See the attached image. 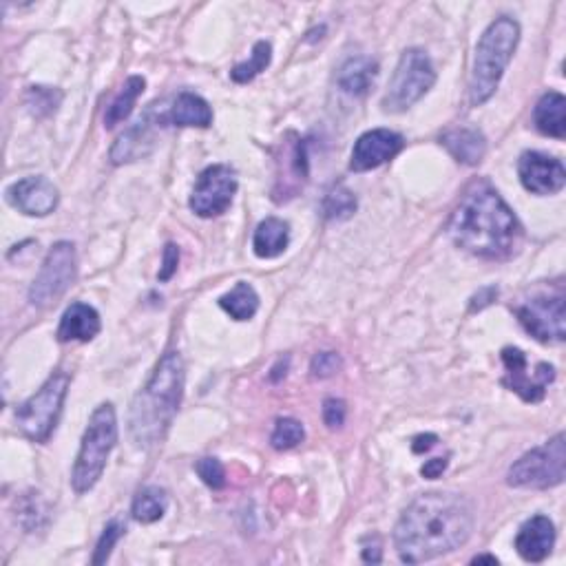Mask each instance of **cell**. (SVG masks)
<instances>
[{
    "mask_svg": "<svg viewBox=\"0 0 566 566\" xmlns=\"http://www.w3.org/2000/svg\"><path fill=\"white\" fill-rule=\"evenodd\" d=\"M115 443H118V418H115L111 403H102L89 418L80 452L76 456V465L71 471V485L76 494H87V491L96 487Z\"/></svg>",
    "mask_w": 566,
    "mask_h": 566,
    "instance_id": "obj_5",
    "label": "cell"
},
{
    "mask_svg": "<svg viewBox=\"0 0 566 566\" xmlns=\"http://www.w3.org/2000/svg\"><path fill=\"white\" fill-rule=\"evenodd\" d=\"M219 306L235 321H248L253 319L259 310V295L250 283L239 281L233 290L226 292V295L219 299Z\"/></svg>",
    "mask_w": 566,
    "mask_h": 566,
    "instance_id": "obj_25",
    "label": "cell"
},
{
    "mask_svg": "<svg viewBox=\"0 0 566 566\" xmlns=\"http://www.w3.org/2000/svg\"><path fill=\"white\" fill-rule=\"evenodd\" d=\"M520 43V25L509 16H500L487 27L476 47L474 71L469 82L471 107H480L494 96L505 69Z\"/></svg>",
    "mask_w": 566,
    "mask_h": 566,
    "instance_id": "obj_4",
    "label": "cell"
},
{
    "mask_svg": "<svg viewBox=\"0 0 566 566\" xmlns=\"http://www.w3.org/2000/svg\"><path fill=\"white\" fill-rule=\"evenodd\" d=\"M518 175L522 186L533 195H555L566 184L564 164L538 151H527L520 155Z\"/></svg>",
    "mask_w": 566,
    "mask_h": 566,
    "instance_id": "obj_14",
    "label": "cell"
},
{
    "mask_svg": "<svg viewBox=\"0 0 566 566\" xmlns=\"http://www.w3.org/2000/svg\"><path fill=\"white\" fill-rule=\"evenodd\" d=\"M376 73H379V62L370 56H356L341 65L337 73V85L348 96L361 98L374 85Z\"/></svg>",
    "mask_w": 566,
    "mask_h": 566,
    "instance_id": "obj_19",
    "label": "cell"
},
{
    "mask_svg": "<svg viewBox=\"0 0 566 566\" xmlns=\"http://www.w3.org/2000/svg\"><path fill=\"white\" fill-rule=\"evenodd\" d=\"M197 474L204 480V485L211 489H222L226 485L224 465L217 458H202L197 463Z\"/></svg>",
    "mask_w": 566,
    "mask_h": 566,
    "instance_id": "obj_32",
    "label": "cell"
},
{
    "mask_svg": "<svg viewBox=\"0 0 566 566\" xmlns=\"http://www.w3.org/2000/svg\"><path fill=\"white\" fill-rule=\"evenodd\" d=\"M403 146H405L403 135H398L390 129H372L368 133H363L361 138L354 142L350 169L354 173L379 169V166L394 160V157L403 151Z\"/></svg>",
    "mask_w": 566,
    "mask_h": 566,
    "instance_id": "obj_13",
    "label": "cell"
},
{
    "mask_svg": "<svg viewBox=\"0 0 566 566\" xmlns=\"http://www.w3.org/2000/svg\"><path fill=\"white\" fill-rule=\"evenodd\" d=\"M341 356L337 352H321L312 359L310 372L314 379H330V376L337 374L341 370Z\"/></svg>",
    "mask_w": 566,
    "mask_h": 566,
    "instance_id": "obj_33",
    "label": "cell"
},
{
    "mask_svg": "<svg viewBox=\"0 0 566 566\" xmlns=\"http://www.w3.org/2000/svg\"><path fill=\"white\" fill-rule=\"evenodd\" d=\"M288 365H290V359H288V356H286V359H279L275 368H272L270 381H272V383H279V381L283 379V376L288 374Z\"/></svg>",
    "mask_w": 566,
    "mask_h": 566,
    "instance_id": "obj_39",
    "label": "cell"
},
{
    "mask_svg": "<svg viewBox=\"0 0 566 566\" xmlns=\"http://www.w3.org/2000/svg\"><path fill=\"white\" fill-rule=\"evenodd\" d=\"M345 416H348V407H345L341 398H326V403H323V423L330 429H337L345 423Z\"/></svg>",
    "mask_w": 566,
    "mask_h": 566,
    "instance_id": "obj_34",
    "label": "cell"
},
{
    "mask_svg": "<svg viewBox=\"0 0 566 566\" xmlns=\"http://www.w3.org/2000/svg\"><path fill=\"white\" fill-rule=\"evenodd\" d=\"M151 146H153V135L149 131V118H144L138 124H133L127 133H122L118 142L113 144L111 162L124 164V162L140 160L142 155L149 153Z\"/></svg>",
    "mask_w": 566,
    "mask_h": 566,
    "instance_id": "obj_23",
    "label": "cell"
},
{
    "mask_svg": "<svg viewBox=\"0 0 566 566\" xmlns=\"http://www.w3.org/2000/svg\"><path fill=\"white\" fill-rule=\"evenodd\" d=\"M166 505H169V498H166V491L160 487H146L142 489L138 496L133 498L131 513L133 518L142 524H151L162 520L166 513Z\"/></svg>",
    "mask_w": 566,
    "mask_h": 566,
    "instance_id": "obj_26",
    "label": "cell"
},
{
    "mask_svg": "<svg viewBox=\"0 0 566 566\" xmlns=\"http://www.w3.org/2000/svg\"><path fill=\"white\" fill-rule=\"evenodd\" d=\"M235 193H237L235 171L226 164H213L197 177L188 206H191V211L197 217L204 219L219 217L228 211L230 204H233Z\"/></svg>",
    "mask_w": 566,
    "mask_h": 566,
    "instance_id": "obj_11",
    "label": "cell"
},
{
    "mask_svg": "<svg viewBox=\"0 0 566 566\" xmlns=\"http://www.w3.org/2000/svg\"><path fill=\"white\" fill-rule=\"evenodd\" d=\"M363 560H365V562H374V564L381 562V549H379V547L365 549V551H363Z\"/></svg>",
    "mask_w": 566,
    "mask_h": 566,
    "instance_id": "obj_40",
    "label": "cell"
},
{
    "mask_svg": "<svg viewBox=\"0 0 566 566\" xmlns=\"http://www.w3.org/2000/svg\"><path fill=\"white\" fill-rule=\"evenodd\" d=\"M436 69L423 49H407L398 60L394 76L387 87L381 107L385 113H403L425 98L434 87Z\"/></svg>",
    "mask_w": 566,
    "mask_h": 566,
    "instance_id": "obj_7",
    "label": "cell"
},
{
    "mask_svg": "<svg viewBox=\"0 0 566 566\" xmlns=\"http://www.w3.org/2000/svg\"><path fill=\"white\" fill-rule=\"evenodd\" d=\"M498 299V288L496 286H487V288H482L478 290L474 297H471V303H469V310L471 312H476V310H482V308H487L491 306Z\"/></svg>",
    "mask_w": 566,
    "mask_h": 566,
    "instance_id": "obj_36",
    "label": "cell"
},
{
    "mask_svg": "<svg viewBox=\"0 0 566 566\" xmlns=\"http://www.w3.org/2000/svg\"><path fill=\"white\" fill-rule=\"evenodd\" d=\"M533 124L542 135H549V138H566V100L562 93H544L536 104V111H533Z\"/></svg>",
    "mask_w": 566,
    "mask_h": 566,
    "instance_id": "obj_20",
    "label": "cell"
},
{
    "mask_svg": "<svg viewBox=\"0 0 566 566\" xmlns=\"http://www.w3.org/2000/svg\"><path fill=\"white\" fill-rule=\"evenodd\" d=\"M184 394V363L177 352H166L144 390L133 398L129 432L133 443L149 449L169 432Z\"/></svg>",
    "mask_w": 566,
    "mask_h": 566,
    "instance_id": "obj_3",
    "label": "cell"
},
{
    "mask_svg": "<svg viewBox=\"0 0 566 566\" xmlns=\"http://www.w3.org/2000/svg\"><path fill=\"white\" fill-rule=\"evenodd\" d=\"M516 317L522 328L540 343H562L566 339V308L562 290L558 295H540L520 303Z\"/></svg>",
    "mask_w": 566,
    "mask_h": 566,
    "instance_id": "obj_12",
    "label": "cell"
},
{
    "mask_svg": "<svg viewBox=\"0 0 566 566\" xmlns=\"http://www.w3.org/2000/svg\"><path fill=\"white\" fill-rule=\"evenodd\" d=\"M447 233L465 253L489 261L518 255L524 237L518 217L489 182H474L467 188L449 217Z\"/></svg>",
    "mask_w": 566,
    "mask_h": 566,
    "instance_id": "obj_2",
    "label": "cell"
},
{
    "mask_svg": "<svg viewBox=\"0 0 566 566\" xmlns=\"http://www.w3.org/2000/svg\"><path fill=\"white\" fill-rule=\"evenodd\" d=\"M144 89H146V80L142 76H131L127 82H124V87L109 104L107 113H104V127L113 129V127H118L120 122L127 120L135 107V102H138V98L144 93Z\"/></svg>",
    "mask_w": 566,
    "mask_h": 566,
    "instance_id": "obj_24",
    "label": "cell"
},
{
    "mask_svg": "<svg viewBox=\"0 0 566 566\" xmlns=\"http://www.w3.org/2000/svg\"><path fill=\"white\" fill-rule=\"evenodd\" d=\"M447 469V458H432V460H427V463L421 467V474L425 478H438L443 471Z\"/></svg>",
    "mask_w": 566,
    "mask_h": 566,
    "instance_id": "obj_37",
    "label": "cell"
},
{
    "mask_svg": "<svg viewBox=\"0 0 566 566\" xmlns=\"http://www.w3.org/2000/svg\"><path fill=\"white\" fill-rule=\"evenodd\" d=\"M78 275L76 246L71 241H58L47 253L43 268L29 288V301L36 308H47L56 303L71 288Z\"/></svg>",
    "mask_w": 566,
    "mask_h": 566,
    "instance_id": "obj_9",
    "label": "cell"
},
{
    "mask_svg": "<svg viewBox=\"0 0 566 566\" xmlns=\"http://www.w3.org/2000/svg\"><path fill=\"white\" fill-rule=\"evenodd\" d=\"M69 374H51L40 390L16 410V427L31 443H47L60 421L69 392Z\"/></svg>",
    "mask_w": 566,
    "mask_h": 566,
    "instance_id": "obj_6",
    "label": "cell"
},
{
    "mask_svg": "<svg viewBox=\"0 0 566 566\" xmlns=\"http://www.w3.org/2000/svg\"><path fill=\"white\" fill-rule=\"evenodd\" d=\"M436 436L434 434H425V436H416L414 438V443H412V452L414 454H423V452H429L436 445Z\"/></svg>",
    "mask_w": 566,
    "mask_h": 566,
    "instance_id": "obj_38",
    "label": "cell"
},
{
    "mask_svg": "<svg viewBox=\"0 0 566 566\" xmlns=\"http://www.w3.org/2000/svg\"><path fill=\"white\" fill-rule=\"evenodd\" d=\"M474 564H482V562H489V564H498V558L496 555H476L474 560H471Z\"/></svg>",
    "mask_w": 566,
    "mask_h": 566,
    "instance_id": "obj_41",
    "label": "cell"
},
{
    "mask_svg": "<svg viewBox=\"0 0 566 566\" xmlns=\"http://www.w3.org/2000/svg\"><path fill=\"white\" fill-rule=\"evenodd\" d=\"M303 438H306V429H303L297 418H279L275 429H272L270 445L275 447L277 452H288V449L301 445Z\"/></svg>",
    "mask_w": 566,
    "mask_h": 566,
    "instance_id": "obj_29",
    "label": "cell"
},
{
    "mask_svg": "<svg viewBox=\"0 0 566 566\" xmlns=\"http://www.w3.org/2000/svg\"><path fill=\"white\" fill-rule=\"evenodd\" d=\"M555 544V527L547 516H533L522 524L516 536V551L524 562H544Z\"/></svg>",
    "mask_w": 566,
    "mask_h": 566,
    "instance_id": "obj_16",
    "label": "cell"
},
{
    "mask_svg": "<svg viewBox=\"0 0 566 566\" xmlns=\"http://www.w3.org/2000/svg\"><path fill=\"white\" fill-rule=\"evenodd\" d=\"M474 511L467 498L452 491H429L403 511L394 529L398 558L407 564L454 553L471 538Z\"/></svg>",
    "mask_w": 566,
    "mask_h": 566,
    "instance_id": "obj_1",
    "label": "cell"
},
{
    "mask_svg": "<svg viewBox=\"0 0 566 566\" xmlns=\"http://www.w3.org/2000/svg\"><path fill=\"white\" fill-rule=\"evenodd\" d=\"M7 202L29 217H47L58 208L60 195L47 177H25L7 188Z\"/></svg>",
    "mask_w": 566,
    "mask_h": 566,
    "instance_id": "obj_15",
    "label": "cell"
},
{
    "mask_svg": "<svg viewBox=\"0 0 566 566\" xmlns=\"http://www.w3.org/2000/svg\"><path fill=\"white\" fill-rule=\"evenodd\" d=\"M270 60H272L270 43H266V40H259V43L253 47L250 60L235 65L233 71H230V78L239 82V85H246V82H250L255 76H259L261 71H266V67L270 65Z\"/></svg>",
    "mask_w": 566,
    "mask_h": 566,
    "instance_id": "obj_28",
    "label": "cell"
},
{
    "mask_svg": "<svg viewBox=\"0 0 566 566\" xmlns=\"http://www.w3.org/2000/svg\"><path fill=\"white\" fill-rule=\"evenodd\" d=\"M440 144L445 146L456 162L465 166L480 164L482 157L487 153L485 135L471 127H458L445 131L443 138H440Z\"/></svg>",
    "mask_w": 566,
    "mask_h": 566,
    "instance_id": "obj_18",
    "label": "cell"
},
{
    "mask_svg": "<svg viewBox=\"0 0 566 566\" xmlns=\"http://www.w3.org/2000/svg\"><path fill=\"white\" fill-rule=\"evenodd\" d=\"M566 445L564 434L553 436L549 443L531 449L511 465L507 482L518 489H551L564 482Z\"/></svg>",
    "mask_w": 566,
    "mask_h": 566,
    "instance_id": "obj_8",
    "label": "cell"
},
{
    "mask_svg": "<svg viewBox=\"0 0 566 566\" xmlns=\"http://www.w3.org/2000/svg\"><path fill=\"white\" fill-rule=\"evenodd\" d=\"M102 323H100V314L96 308H91L89 303H71V306L65 310L60 319V326L56 337L60 343H89L100 334Z\"/></svg>",
    "mask_w": 566,
    "mask_h": 566,
    "instance_id": "obj_17",
    "label": "cell"
},
{
    "mask_svg": "<svg viewBox=\"0 0 566 566\" xmlns=\"http://www.w3.org/2000/svg\"><path fill=\"white\" fill-rule=\"evenodd\" d=\"M502 363H505V379L502 385L518 394L524 403H542L547 396V387L555 381V368L549 363H536L531 368L527 354L518 348L502 350Z\"/></svg>",
    "mask_w": 566,
    "mask_h": 566,
    "instance_id": "obj_10",
    "label": "cell"
},
{
    "mask_svg": "<svg viewBox=\"0 0 566 566\" xmlns=\"http://www.w3.org/2000/svg\"><path fill=\"white\" fill-rule=\"evenodd\" d=\"M177 266H180V248L175 244H166L162 255V268L157 272V279L169 281L177 272Z\"/></svg>",
    "mask_w": 566,
    "mask_h": 566,
    "instance_id": "obj_35",
    "label": "cell"
},
{
    "mask_svg": "<svg viewBox=\"0 0 566 566\" xmlns=\"http://www.w3.org/2000/svg\"><path fill=\"white\" fill-rule=\"evenodd\" d=\"M60 100H62V93L49 89V87H31L29 96H27L29 107L34 109V113L38 115L54 113L58 109Z\"/></svg>",
    "mask_w": 566,
    "mask_h": 566,
    "instance_id": "obj_31",
    "label": "cell"
},
{
    "mask_svg": "<svg viewBox=\"0 0 566 566\" xmlns=\"http://www.w3.org/2000/svg\"><path fill=\"white\" fill-rule=\"evenodd\" d=\"M290 244V226L279 217H268L255 230L253 248L261 259H275L286 253Z\"/></svg>",
    "mask_w": 566,
    "mask_h": 566,
    "instance_id": "obj_22",
    "label": "cell"
},
{
    "mask_svg": "<svg viewBox=\"0 0 566 566\" xmlns=\"http://www.w3.org/2000/svg\"><path fill=\"white\" fill-rule=\"evenodd\" d=\"M122 533H124V524L120 520H111L107 527H104L102 531V536L98 540V547H96V553H93V564H104L109 558H111V551L115 544H118V540L122 538Z\"/></svg>",
    "mask_w": 566,
    "mask_h": 566,
    "instance_id": "obj_30",
    "label": "cell"
},
{
    "mask_svg": "<svg viewBox=\"0 0 566 566\" xmlns=\"http://www.w3.org/2000/svg\"><path fill=\"white\" fill-rule=\"evenodd\" d=\"M356 213V197L345 188L343 184L334 186L332 191L323 199V217L328 222H343V219H350Z\"/></svg>",
    "mask_w": 566,
    "mask_h": 566,
    "instance_id": "obj_27",
    "label": "cell"
},
{
    "mask_svg": "<svg viewBox=\"0 0 566 566\" xmlns=\"http://www.w3.org/2000/svg\"><path fill=\"white\" fill-rule=\"evenodd\" d=\"M166 120H171L175 127L208 129L213 124V109L202 96H197V93H191V91H184L173 102L169 118Z\"/></svg>",
    "mask_w": 566,
    "mask_h": 566,
    "instance_id": "obj_21",
    "label": "cell"
}]
</instances>
